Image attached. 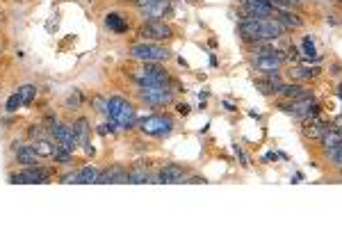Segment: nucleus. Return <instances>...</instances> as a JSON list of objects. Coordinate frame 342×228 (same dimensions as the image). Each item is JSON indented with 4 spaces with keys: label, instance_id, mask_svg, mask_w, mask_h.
Listing matches in <instances>:
<instances>
[{
    "label": "nucleus",
    "instance_id": "8",
    "mask_svg": "<svg viewBox=\"0 0 342 228\" xmlns=\"http://www.w3.org/2000/svg\"><path fill=\"white\" fill-rule=\"evenodd\" d=\"M135 5L139 7V12L151 21H157L167 14L169 9V0H135Z\"/></svg>",
    "mask_w": 342,
    "mask_h": 228
},
{
    "label": "nucleus",
    "instance_id": "18",
    "mask_svg": "<svg viewBox=\"0 0 342 228\" xmlns=\"http://www.w3.org/2000/svg\"><path fill=\"white\" fill-rule=\"evenodd\" d=\"M276 21L283 25V28H292V30H297L301 28V16H297V14H292L290 9H276Z\"/></svg>",
    "mask_w": 342,
    "mask_h": 228
},
{
    "label": "nucleus",
    "instance_id": "3",
    "mask_svg": "<svg viewBox=\"0 0 342 228\" xmlns=\"http://www.w3.org/2000/svg\"><path fill=\"white\" fill-rule=\"evenodd\" d=\"M130 57L142 59V62H162L169 57V50L157 44H135L130 48Z\"/></svg>",
    "mask_w": 342,
    "mask_h": 228
},
{
    "label": "nucleus",
    "instance_id": "34",
    "mask_svg": "<svg viewBox=\"0 0 342 228\" xmlns=\"http://www.w3.org/2000/svg\"><path fill=\"white\" fill-rule=\"evenodd\" d=\"M66 105H69V108H71V105H73V108H75V105H80V94H78V91H75V94H71L69 98H66Z\"/></svg>",
    "mask_w": 342,
    "mask_h": 228
},
{
    "label": "nucleus",
    "instance_id": "35",
    "mask_svg": "<svg viewBox=\"0 0 342 228\" xmlns=\"http://www.w3.org/2000/svg\"><path fill=\"white\" fill-rule=\"evenodd\" d=\"M285 53H288V59H290V62H297V59H299V57H297V48H294V46H290Z\"/></svg>",
    "mask_w": 342,
    "mask_h": 228
},
{
    "label": "nucleus",
    "instance_id": "26",
    "mask_svg": "<svg viewBox=\"0 0 342 228\" xmlns=\"http://www.w3.org/2000/svg\"><path fill=\"white\" fill-rule=\"evenodd\" d=\"M149 180H151V174H149V169H144V167L128 171V182H132V185H142V182H149Z\"/></svg>",
    "mask_w": 342,
    "mask_h": 228
},
{
    "label": "nucleus",
    "instance_id": "40",
    "mask_svg": "<svg viewBox=\"0 0 342 228\" xmlns=\"http://www.w3.org/2000/svg\"><path fill=\"white\" fill-rule=\"evenodd\" d=\"M276 158H278V155H276V153H274V151H269V153H267V155H265V160H276Z\"/></svg>",
    "mask_w": 342,
    "mask_h": 228
},
{
    "label": "nucleus",
    "instance_id": "16",
    "mask_svg": "<svg viewBox=\"0 0 342 228\" xmlns=\"http://www.w3.org/2000/svg\"><path fill=\"white\" fill-rule=\"evenodd\" d=\"M96 182H128V171H124L121 167H112L107 171H100Z\"/></svg>",
    "mask_w": 342,
    "mask_h": 228
},
{
    "label": "nucleus",
    "instance_id": "37",
    "mask_svg": "<svg viewBox=\"0 0 342 228\" xmlns=\"http://www.w3.org/2000/svg\"><path fill=\"white\" fill-rule=\"evenodd\" d=\"M178 114H183V116L190 114V105H187V103H180V105H178Z\"/></svg>",
    "mask_w": 342,
    "mask_h": 228
},
{
    "label": "nucleus",
    "instance_id": "2",
    "mask_svg": "<svg viewBox=\"0 0 342 228\" xmlns=\"http://www.w3.org/2000/svg\"><path fill=\"white\" fill-rule=\"evenodd\" d=\"M132 80L139 87H169V82H171L169 73L162 67H157L155 62H146V67L142 71H135Z\"/></svg>",
    "mask_w": 342,
    "mask_h": 228
},
{
    "label": "nucleus",
    "instance_id": "27",
    "mask_svg": "<svg viewBox=\"0 0 342 228\" xmlns=\"http://www.w3.org/2000/svg\"><path fill=\"white\" fill-rule=\"evenodd\" d=\"M32 149L37 151V155H42V158H53V155H55V146L50 144V141H46V139L34 141Z\"/></svg>",
    "mask_w": 342,
    "mask_h": 228
},
{
    "label": "nucleus",
    "instance_id": "17",
    "mask_svg": "<svg viewBox=\"0 0 342 228\" xmlns=\"http://www.w3.org/2000/svg\"><path fill=\"white\" fill-rule=\"evenodd\" d=\"M14 149H16V160L18 164H25V167H34V162H37V151L32 149V146H21V144H14Z\"/></svg>",
    "mask_w": 342,
    "mask_h": 228
},
{
    "label": "nucleus",
    "instance_id": "5",
    "mask_svg": "<svg viewBox=\"0 0 342 228\" xmlns=\"http://www.w3.org/2000/svg\"><path fill=\"white\" fill-rule=\"evenodd\" d=\"M283 112L297 116V119H308V116H315L319 112V105L315 103L310 96H304V98H294L290 105H283Z\"/></svg>",
    "mask_w": 342,
    "mask_h": 228
},
{
    "label": "nucleus",
    "instance_id": "9",
    "mask_svg": "<svg viewBox=\"0 0 342 228\" xmlns=\"http://www.w3.org/2000/svg\"><path fill=\"white\" fill-rule=\"evenodd\" d=\"M48 180V171L37 169V167H28L21 174H12L9 182H21V185H32V182H46Z\"/></svg>",
    "mask_w": 342,
    "mask_h": 228
},
{
    "label": "nucleus",
    "instance_id": "4",
    "mask_svg": "<svg viewBox=\"0 0 342 228\" xmlns=\"http://www.w3.org/2000/svg\"><path fill=\"white\" fill-rule=\"evenodd\" d=\"M139 128H142V133H146L151 137H167L171 133V119L162 114H153L139 121Z\"/></svg>",
    "mask_w": 342,
    "mask_h": 228
},
{
    "label": "nucleus",
    "instance_id": "11",
    "mask_svg": "<svg viewBox=\"0 0 342 228\" xmlns=\"http://www.w3.org/2000/svg\"><path fill=\"white\" fill-rule=\"evenodd\" d=\"M53 137L59 141L62 146H66L69 151H73L78 146V139H75V133H73V126H66V123H55L53 128Z\"/></svg>",
    "mask_w": 342,
    "mask_h": 228
},
{
    "label": "nucleus",
    "instance_id": "6",
    "mask_svg": "<svg viewBox=\"0 0 342 228\" xmlns=\"http://www.w3.org/2000/svg\"><path fill=\"white\" fill-rule=\"evenodd\" d=\"M283 53L280 50H258L256 53V69L258 71H265V73H274V71H278V67L283 64Z\"/></svg>",
    "mask_w": 342,
    "mask_h": 228
},
{
    "label": "nucleus",
    "instance_id": "1",
    "mask_svg": "<svg viewBox=\"0 0 342 228\" xmlns=\"http://www.w3.org/2000/svg\"><path fill=\"white\" fill-rule=\"evenodd\" d=\"M283 25H280L276 18H253L247 16L242 23H239V32L244 34V39L249 42H276V39L283 34Z\"/></svg>",
    "mask_w": 342,
    "mask_h": 228
},
{
    "label": "nucleus",
    "instance_id": "20",
    "mask_svg": "<svg viewBox=\"0 0 342 228\" xmlns=\"http://www.w3.org/2000/svg\"><path fill=\"white\" fill-rule=\"evenodd\" d=\"M319 139H321V144H324V151L335 149V146H340V141H342L340 128H333V126H329V128H326V133L321 135Z\"/></svg>",
    "mask_w": 342,
    "mask_h": 228
},
{
    "label": "nucleus",
    "instance_id": "38",
    "mask_svg": "<svg viewBox=\"0 0 342 228\" xmlns=\"http://www.w3.org/2000/svg\"><path fill=\"white\" fill-rule=\"evenodd\" d=\"M30 135H32V137H42V128H39V126H32V128H30Z\"/></svg>",
    "mask_w": 342,
    "mask_h": 228
},
{
    "label": "nucleus",
    "instance_id": "14",
    "mask_svg": "<svg viewBox=\"0 0 342 228\" xmlns=\"http://www.w3.org/2000/svg\"><path fill=\"white\" fill-rule=\"evenodd\" d=\"M304 121H306V123H304V135L313 137V139H319V137L326 133V128H329V123H324L317 114L308 116V119H304Z\"/></svg>",
    "mask_w": 342,
    "mask_h": 228
},
{
    "label": "nucleus",
    "instance_id": "15",
    "mask_svg": "<svg viewBox=\"0 0 342 228\" xmlns=\"http://www.w3.org/2000/svg\"><path fill=\"white\" fill-rule=\"evenodd\" d=\"M183 176H185V169H183V167L169 164V167H165V169L157 174L155 180H157V182H165V185H173V182H180Z\"/></svg>",
    "mask_w": 342,
    "mask_h": 228
},
{
    "label": "nucleus",
    "instance_id": "33",
    "mask_svg": "<svg viewBox=\"0 0 342 228\" xmlns=\"http://www.w3.org/2000/svg\"><path fill=\"white\" fill-rule=\"evenodd\" d=\"M233 151H235V155L239 158V162H242V167H249V158H247V153H244L239 146H233Z\"/></svg>",
    "mask_w": 342,
    "mask_h": 228
},
{
    "label": "nucleus",
    "instance_id": "28",
    "mask_svg": "<svg viewBox=\"0 0 342 228\" xmlns=\"http://www.w3.org/2000/svg\"><path fill=\"white\" fill-rule=\"evenodd\" d=\"M16 94H18V98H21V105H30V103H32V98L37 96V87H32V85H25V87H21Z\"/></svg>",
    "mask_w": 342,
    "mask_h": 228
},
{
    "label": "nucleus",
    "instance_id": "24",
    "mask_svg": "<svg viewBox=\"0 0 342 228\" xmlns=\"http://www.w3.org/2000/svg\"><path fill=\"white\" fill-rule=\"evenodd\" d=\"M319 73L317 67H292V78L294 80H310Z\"/></svg>",
    "mask_w": 342,
    "mask_h": 228
},
{
    "label": "nucleus",
    "instance_id": "39",
    "mask_svg": "<svg viewBox=\"0 0 342 228\" xmlns=\"http://www.w3.org/2000/svg\"><path fill=\"white\" fill-rule=\"evenodd\" d=\"M224 108H226V110H231V112H233V110H237V108H235V105H233V103H231V100H224Z\"/></svg>",
    "mask_w": 342,
    "mask_h": 228
},
{
    "label": "nucleus",
    "instance_id": "19",
    "mask_svg": "<svg viewBox=\"0 0 342 228\" xmlns=\"http://www.w3.org/2000/svg\"><path fill=\"white\" fill-rule=\"evenodd\" d=\"M301 50H304V59L306 62H319L321 55L317 53V48H315V39L310 37H304V42H301Z\"/></svg>",
    "mask_w": 342,
    "mask_h": 228
},
{
    "label": "nucleus",
    "instance_id": "22",
    "mask_svg": "<svg viewBox=\"0 0 342 228\" xmlns=\"http://www.w3.org/2000/svg\"><path fill=\"white\" fill-rule=\"evenodd\" d=\"M98 174L100 171L98 169H94V167H85V169H80V171H75V176H78V185H89V182H96L98 180Z\"/></svg>",
    "mask_w": 342,
    "mask_h": 228
},
{
    "label": "nucleus",
    "instance_id": "36",
    "mask_svg": "<svg viewBox=\"0 0 342 228\" xmlns=\"http://www.w3.org/2000/svg\"><path fill=\"white\" fill-rule=\"evenodd\" d=\"M75 180H78L75 171H73V174H66V176H62V182H64V185H71V182H75Z\"/></svg>",
    "mask_w": 342,
    "mask_h": 228
},
{
    "label": "nucleus",
    "instance_id": "12",
    "mask_svg": "<svg viewBox=\"0 0 342 228\" xmlns=\"http://www.w3.org/2000/svg\"><path fill=\"white\" fill-rule=\"evenodd\" d=\"M110 121L116 126V128H121V130H130L132 126H135V108H132L128 100H126V103L121 105V110H119V112H116L114 116H112Z\"/></svg>",
    "mask_w": 342,
    "mask_h": 228
},
{
    "label": "nucleus",
    "instance_id": "7",
    "mask_svg": "<svg viewBox=\"0 0 342 228\" xmlns=\"http://www.w3.org/2000/svg\"><path fill=\"white\" fill-rule=\"evenodd\" d=\"M139 98L149 105H169L173 100V91L169 87H142Z\"/></svg>",
    "mask_w": 342,
    "mask_h": 228
},
{
    "label": "nucleus",
    "instance_id": "42",
    "mask_svg": "<svg viewBox=\"0 0 342 228\" xmlns=\"http://www.w3.org/2000/svg\"><path fill=\"white\" fill-rule=\"evenodd\" d=\"M299 3H301V0H299Z\"/></svg>",
    "mask_w": 342,
    "mask_h": 228
},
{
    "label": "nucleus",
    "instance_id": "30",
    "mask_svg": "<svg viewBox=\"0 0 342 228\" xmlns=\"http://www.w3.org/2000/svg\"><path fill=\"white\" fill-rule=\"evenodd\" d=\"M18 108H21V98H18V94L9 96V100H7V112H16Z\"/></svg>",
    "mask_w": 342,
    "mask_h": 228
},
{
    "label": "nucleus",
    "instance_id": "10",
    "mask_svg": "<svg viewBox=\"0 0 342 228\" xmlns=\"http://www.w3.org/2000/svg\"><path fill=\"white\" fill-rule=\"evenodd\" d=\"M242 7L247 12V16H253V18H267L274 14V7L269 0H247Z\"/></svg>",
    "mask_w": 342,
    "mask_h": 228
},
{
    "label": "nucleus",
    "instance_id": "31",
    "mask_svg": "<svg viewBox=\"0 0 342 228\" xmlns=\"http://www.w3.org/2000/svg\"><path fill=\"white\" fill-rule=\"evenodd\" d=\"M272 3V7H276V9H290L294 3H299V0H269Z\"/></svg>",
    "mask_w": 342,
    "mask_h": 228
},
{
    "label": "nucleus",
    "instance_id": "32",
    "mask_svg": "<svg viewBox=\"0 0 342 228\" xmlns=\"http://www.w3.org/2000/svg\"><path fill=\"white\" fill-rule=\"evenodd\" d=\"M94 105H96V112H100V114H107V98H94Z\"/></svg>",
    "mask_w": 342,
    "mask_h": 228
},
{
    "label": "nucleus",
    "instance_id": "25",
    "mask_svg": "<svg viewBox=\"0 0 342 228\" xmlns=\"http://www.w3.org/2000/svg\"><path fill=\"white\" fill-rule=\"evenodd\" d=\"M105 25H107L110 30H114V32H126V30H128V23H126L124 18L119 16V14H107Z\"/></svg>",
    "mask_w": 342,
    "mask_h": 228
},
{
    "label": "nucleus",
    "instance_id": "41",
    "mask_svg": "<svg viewBox=\"0 0 342 228\" xmlns=\"http://www.w3.org/2000/svg\"><path fill=\"white\" fill-rule=\"evenodd\" d=\"M237 3H239V5H244V3H247V0H237Z\"/></svg>",
    "mask_w": 342,
    "mask_h": 228
},
{
    "label": "nucleus",
    "instance_id": "23",
    "mask_svg": "<svg viewBox=\"0 0 342 228\" xmlns=\"http://www.w3.org/2000/svg\"><path fill=\"white\" fill-rule=\"evenodd\" d=\"M280 80H278V75L276 73H267V80H258V87L265 91V94H274L278 87H280Z\"/></svg>",
    "mask_w": 342,
    "mask_h": 228
},
{
    "label": "nucleus",
    "instance_id": "29",
    "mask_svg": "<svg viewBox=\"0 0 342 228\" xmlns=\"http://www.w3.org/2000/svg\"><path fill=\"white\" fill-rule=\"evenodd\" d=\"M340 153H342V146H335V149H329L326 151V155L331 158V162H333L335 167H340L342 164V158H340Z\"/></svg>",
    "mask_w": 342,
    "mask_h": 228
},
{
    "label": "nucleus",
    "instance_id": "13",
    "mask_svg": "<svg viewBox=\"0 0 342 228\" xmlns=\"http://www.w3.org/2000/svg\"><path fill=\"white\" fill-rule=\"evenodd\" d=\"M142 37H149L155 39V42H162V39H169L171 37V28L162 21H149L142 28Z\"/></svg>",
    "mask_w": 342,
    "mask_h": 228
},
{
    "label": "nucleus",
    "instance_id": "21",
    "mask_svg": "<svg viewBox=\"0 0 342 228\" xmlns=\"http://www.w3.org/2000/svg\"><path fill=\"white\" fill-rule=\"evenodd\" d=\"M276 94L285 96V98H304V96H308V89L299 87V85H280Z\"/></svg>",
    "mask_w": 342,
    "mask_h": 228
}]
</instances>
